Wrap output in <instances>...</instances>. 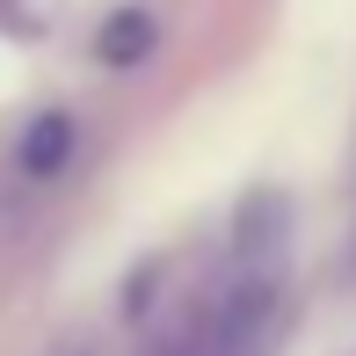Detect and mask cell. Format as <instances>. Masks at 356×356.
<instances>
[{
	"label": "cell",
	"instance_id": "3",
	"mask_svg": "<svg viewBox=\"0 0 356 356\" xmlns=\"http://www.w3.org/2000/svg\"><path fill=\"white\" fill-rule=\"evenodd\" d=\"M153 37H160L153 15H145V8H124L117 22L95 29V58H109V66H138V58H153Z\"/></svg>",
	"mask_w": 356,
	"mask_h": 356
},
{
	"label": "cell",
	"instance_id": "1",
	"mask_svg": "<svg viewBox=\"0 0 356 356\" xmlns=\"http://www.w3.org/2000/svg\"><path fill=\"white\" fill-rule=\"evenodd\" d=\"M284 327V197L254 189L233 218L225 277L153 342V356H269Z\"/></svg>",
	"mask_w": 356,
	"mask_h": 356
},
{
	"label": "cell",
	"instance_id": "2",
	"mask_svg": "<svg viewBox=\"0 0 356 356\" xmlns=\"http://www.w3.org/2000/svg\"><path fill=\"white\" fill-rule=\"evenodd\" d=\"M66 153H73V117L66 109H44V117H29V131L15 138V175H22V182H58V175H66Z\"/></svg>",
	"mask_w": 356,
	"mask_h": 356
},
{
	"label": "cell",
	"instance_id": "4",
	"mask_svg": "<svg viewBox=\"0 0 356 356\" xmlns=\"http://www.w3.org/2000/svg\"><path fill=\"white\" fill-rule=\"evenodd\" d=\"M0 29H8V37H44V22H37V8H29V0H0Z\"/></svg>",
	"mask_w": 356,
	"mask_h": 356
}]
</instances>
